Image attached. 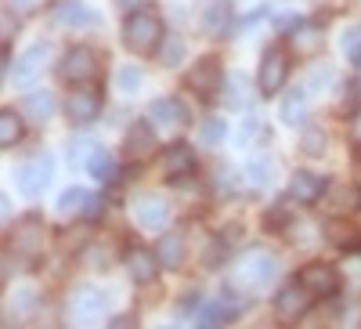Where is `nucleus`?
I'll list each match as a JSON object with an SVG mask.
<instances>
[{
  "instance_id": "1",
  "label": "nucleus",
  "mask_w": 361,
  "mask_h": 329,
  "mask_svg": "<svg viewBox=\"0 0 361 329\" xmlns=\"http://www.w3.org/2000/svg\"><path fill=\"white\" fill-rule=\"evenodd\" d=\"M163 37H166V33H163L159 15L148 11V8L130 11L127 22H123V44H127V51H134V54H152V51L163 44Z\"/></svg>"
},
{
  "instance_id": "2",
  "label": "nucleus",
  "mask_w": 361,
  "mask_h": 329,
  "mask_svg": "<svg viewBox=\"0 0 361 329\" xmlns=\"http://www.w3.org/2000/svg\"><path fill=\"white\" fill-rule=\"evenodd\" d=\"M275 275H279V257L271 250H253L235 264V279L246 289H264L275 282Z\"/></svg>"
},
{
  "instance_id": "3",
  "label": "nucleus",
  "mask_w": 361,
  "mask_h": 329,
  "mask_svg": "<svg viewBox=\"0 0 361 329\" xmlns=\"http://www.w3.org/2000/svg\"><path fill=\"white\" fill-rule=\"evenodd\" d=\"M286 76H289V58L279 44H271L264 54H260V73H257V91L264 98H275L282 87H286Z\"/></svg>"
},
{
  "instance_id": "4",
  "label": "nucleus",
  "mask_w": 361,
  "mask_h": 329,
  "mask_svg": "<svg viewBox=\"0 0 361 329\" xmlns=\"http://www.w3.org/2000/svg\"><path fill=\"white\" fill-rule=\"evenodd\" d=\"M47 250V232L37 217H25L15 232H11V253L25 257V261H40Z\"/></svg>"
},
{
  "instance_id": "5",
  "label": "nucleus",
  "mask_w": 361,
  "mask_h": 329,
  "mask_svg": "<svg viewBox=\"0 0 361 329\" xmlns=\"http://www.w3.org/2000/svg\"><path fill=\"white\" fill-rule=\"evenodd\" d=\"M94 73H98V54L90 51L87 44L69 47V51H66V58L58 62V76H62L66 83H87Z\"/></svg>"
},
{
  "instance_id": "6",
  "label": "nucleus",
  "mask_w": 361,
  "mask_h": 329,
  "mask_svg": "<svg viewBox=\"0 0 361 329\" xmlns=\"http://www.w3.org/2000/svg\"><path fill=\"white\" fill-rule=\"evenodd\" d=\"M311 289L304 286V282H286L279 293H275V315L282 318V322H300L307 315V308H311Z\"/></svg>"
},
{
  "instance_id": "7",
  "label": "nucleus",
  "mask_w": 361,
  "mask_h": 329,
  "mask_svg": "<svg viewBox=\"0 0 361 329\" xmlns=\"http://www.w3.org/2000/svg\"><path fill=\"white\" fill-rule=\"evenodd\" d=\"M105 293L98 289V286H80V289H73V297H69V308H66V315H69V322H98L102 315H105Z\"/></svg>"
},
{
  "instance_id": "8",
  "label": "nucleus",
  "mask_w": 361,
  "mask_h": 329,
  "mask_svg": "<svg viewBox=\"0 0 361 329\" xmlns=\"http://www.w3.org/2000/svg\"><path fill=\"white\" fill-rule=\"evenodd\" d=\"M102 105H105V98H102L98 87H83V83H76V91H73L69 102H66V112H69L73 124L87 127V124H94V119L102 116Z\"/></svg>"
},
{
  "instance_id": "9",
  "label": "nucleus",
  "mask_w": 361,
  "mask_h": 329,
  "mask_svg": "<svg viewBox=\"0 0 361 329\" xmlns=\"http://www.w3.org/2000/svg\"><path fill=\"white\" fill-rule=\"evenodd\" d=\"M130 217H134V225H141L148 232H163L170 225V206L159 196H137L130 203Z\"/></svg>"
},
{
  "instance_id": "10",
  "label": "nucleus",
  "mask_w": 361,
  "mask_h": 329,
  "mask_svg": "<svg viewBox=\"0 0 361 329\" xmlns=\"http://www.w3.org/2000/svg\"><path fill=\"white\" fill-rule=\"evenodd\" d=\"M51 177H54V160L51 156H33L29 163L18 167V189H22V196L33 199L51 185Z\"/></svg>"
},
{
  "instance_id": "11",
  "label": "nucleus",
  "mask_w": 361,
  "mask_h": 329,
  "mask_svg": "<svg viewBox=\"0 0 361 329\" xmlns=\"http://www.w3.org/2000/svg\"><path fill=\"white\" fill-rule=\"evenodd\" d=\"M188 87L199 95V98H214L221 87H224V69H221V62L217 58H199L195 62V69L188 73Z\"/></svg>"
},
{
  "instance_id": "12",
  "label": "nucleus",
  "mask_w": 361,
  "mask_h": 329,
  "mask_svg": "<svg viewBox=\"0 0 361 329\" xmlns=\"http://www.w3.org/2000/svg\"><path fill=\"white\" fill-rule=\"evenodd\" d=\"M148 119L156 124V131H180L188 124V109L180 98H156L152 105H148Z\"/></svg>"
},
{
  "instance_id": "13",
  "label": "nucleus",
  "mask_w": 361,
  "mask_h": 329,
  "mask_svg": "<svg viewBox=\"0 0 361 329\" xmlns=\"http://www.w3.org/2000/svg\"><path fill=\"white\" fill-rule=\"evenodd\" d=\"M47 62H51V44H29L25 51H22V58H18V66H15V83L18 87H25V83H33L44 69H47Z\"/></svg>"
},
{
  "instance_id": "14",
  "label": "nucleus",
  "mask_w": 361,
  "mask_h": 329,
  "mask_svg": "<svg viewBox=\"0 0 361 329\" xmlns=\"http://www.w3.org/2000/svg\"><path fill=\"white\" fill-rule=\"evenodd\" d=\"M300 282H304L314 297H333L340 289V275L333 264H307L304 272H300Z\"/></svg>"
},
{
  "instance_id": "15",
  "label": "nucleus",
  "mask_w": 361,
  "mask_h": 329,
  "mask_svg": "<svg viewBox=\"0 0 361 329\" xmlns=\"http://www.w3.org/2000/svg\"><path fill=\"white\" fill-rule=\"evenodd\" d=\"M123 264H127V275H130L137 286H148V282L159 275V268H163L159 253H148V250H127Z\"/></svg>"
},
{
  "instance_id": "16",
  "label": "nucleus",
  "mask_w": 361,
  "mask_h": 329,
  "mask_svg": "<svg viewBox=\"0 0 361 329\" xmlns=\"http://www.w3.org/2000/svg\"><path fill=\"white\" fill-rule=\"evenodd\" d=\"M123 148H127V156H134V160L152 156V148H156V124L152 119H137V124L127 131Z\"/></svg>"
},
{
  "instance_id": "17",
  "label": "nucleus",
  "mask_w": 361,
  "mask_h": 329,
  "mask_svg": "<svg viewBox=\"0 0 361 329\" xmlns=\"http://www.w3.org/2000/svg\"><path fill=\"white\" fill-rule=\"evenodd\" d=\"M163 170H166L170 181H180V177L195 174V148L185 145V141L170 145V148H166V160H163Z\"/></svg>"
},
{
  "instance_id": "18",
  "label": "nucleus",
  "mask_w": 361,
  "mask_h": 329,
  "mask_svg": "<svg viewBox=\"0 0 361 329\" xmlns=\"http://www.w3.org/2000/svg\"><path fill=\"white\" fill-rule=\"evenodd\" d=\"M325 192V177L322 174H311V170H296L289 177V199L296 203H318Z\"/></svg>"
},
{
  "instance_id": "19",
  "label": "nucleus",
  "mask_w": 361,
  "mask_h": 329,
  "mask_svg": "<svg viewBox=\"0 0 361 329\" xmlns=\"http://www.w3.org/2000/svg\"><path fill=\"white\" fill-rule=\"evenodd\" d=\"M221 95H224V105L238 112V109H246V105L253 102V83H250L246 73H228V76H224V87H221Z\"/></svg>"
},
{
  "instance_id": "20",
  "label": "nucleus",
  "mask_w": 361,
  "mask_h": 329,
  "mask_svg": "<svg viewBox=\"0 0 361 329\" xmlns=\"http://www.w3.org/2000/svg\"><path fill=\"white\" fill-rule=\"evenodd\" d=\"M238 311H243V301H235V289H224V297L217 304H209V308H202L199 311V325H224V322H231Z\"/></svg>"
},
{
  "instance_id": "21",
  "label": "nucleus",
  "mask_w": 361,
  "mask_h": 329,
  "mask_svg": "<svg viewBox=\"0 0 361 329\" xmlns=\"http://www.w3.org/2000/svg\"><path fill=\"white\" fill-rule=\"evenodd\" d=\"M22 116L33 119V124H47L54 116V95L51 91H29L22 98Z\"/></svg>"
},
{
  "instance_id": "22",
  "label": "nucleus",
  "mask_w": 361,
  "mask_h": 329,
  "mask_svg": "<svg viewBox=\"0 0 361 329\" xmlns=\"http://www.w3.org/2000/svg\"><path fill=\"white\" fill-rule=\"evenodd\" d=\"M279 119L286 127H300L307 119V95L304 91H286L279 105Z\"/></svg>"
},
{
  "instance_id": "23",
  "label": "nucleus",
  "mask_w": 361,
  "mask_h": 329,
  "mask_svg": "<svg viewBox=\"0 0 361 329\" xmlns=\"http://www.w3.org/2000/svg\"><path fill=\"white\" fill-rule=\"evenodd\" d=\"M54 22H62V25H94L98 15L83 8L80 0H62V4L54 8Z\"/></svg>"
},
{
  "instance_id": "24",
  "label": "nucleus",
  "mask_w": 361,
  "mask_h": 329,
  "mask_svg": "<svg viewBox=\"0 0 361 329\" xmlns=\"http://www.w3.org/2000/svg\"><path fill=\"white\" fill-rule=\"evenodd\" d=\"M87 170H90V177H98V181H105V185L119 177V167H116V160H112L109 148H94V152H90V160H87Z\"/></svg>"
},
{
  "instance_id": "25",
  "label": "nucleus",
  "mask_w": 361,
  "mask_h": 329,
  "mask_svg": "<svg viewBox=\"0 0 361 329\" xmlns=\"http://www.w3.org/2000/svg\"><path fill=\"white\" fill-rule=\"evenodd\" d=\"M156 253H159L163 268H180V264H185V239H180V235H173V232H166V235L159 239Z\"/></svg>"
},
{
  "instance_id": "26",
  "label": "nucleus",
  "mask_w": 361,
  "mask_h": 329,
  "mask_svg": "<svg viewBox=\"0 0 361 329\" xmlns=\"http://www.w3.org/2000/svg\"><path fill=\"white\" fill-rule=\"evenodd\" d=\"M25 127H22V116L15 109H4L0 112V148H15L22 141Z\"/></svg>"
},
{
  "instance_id": "27",
  "label": "nucleus",
  "mask_w": 361,
  "mask_h": 329,
  "mask_svg": "<svg viewBox=\"0 0 361 329\" xmlns=\"http://www.w3.org/2000/svg\"><path fill=\"white\" fill-rule=\"evenodd\" d=\"M185 54H188V44L180 40L177 33H166V40L159 44V66H166V69H177L180 62H185Z\"/></svg>"
},
{
  "instance_id": "28",
  "label": "nucleus",
  "mask_w": 361,
  "mask_h": 329,
  "mask_svg": "<svg viewBox=\"0 0 361 329\" xmlns=\"http://www.w3.org/2000/svg\"><path fill=\"white\" fill-rule=\"evenodd\" d=\"M87 203H90V192L73 185V189H66L62 196H58V214H83Z\"/></svg>"
},
{
  "instance_id": "29",
  "label": "nucleus",
  "mask_w": 361,
  "mask_h": 329,
  "mask_svg": "<svg viewBox=\"0 0 361 329\" xmlns=\"http://www.w3.org/2000/svg\"><path fill=\"white\" fill-rule=\"evenodd\" d=\"M228 22H231L228 8H224V4H214V8L202 15V33H206V37H221L224 29H228Z\"/></svg>"
},
{
  "instance_id": "30",
  "label": "nucleus",
  "mask_w": 361,
  "mask_h": 329,
  "mask_svg": "<svg viewBox=\"0 0 361 329\" xmlns=\"http://www.w3.org/2000/svg\"><path fill=\"white\" fill-rule=\"evenodd\" d=\"M289 37H293L300 54H311V51H318L325 44V37L318 33V29H307V25H296V33H289Z\"/></svg>"
},
{
  "instance_id": "31",
  "label": "nucleus",
  "mask_w": 361,
  "mask_h": 329,
  "mask_svg": "<svg viewBox=\"0 0 361 329\" xmlns=\"http://www.w3.org/2000/svg\"><path fill=\"white\" fill-rule=\"evenodd\" d=\"M224 138H228V124H224V119H217V116L206 119V124L199 127V141L202 145H221Z\"/></svg>"
},
{
  "instance_id": "32",
  "label": "nucleus",
  "mask_w": 361,
  "mask_h": 329,
  "mask_svg": "<svg viewBox=\"0 0 361 329\" xmlns=\"http://www.w3.org/2000/svg\"><path fill=\"white\" fill-rule=\"evenodd\" d=\"M141 83H145V76H141L137 66H123V69L116 73V87H119L123 95H137V87H141Z\"/></svg>"
},
{
  "instance_id": "33",
  "label": "nucleus",
  "mask_w": 361,
  "mask_h": 329,
  "mask_svg": "<svg viewBox=\"0 0 361 329\" xmlns=\"http://www.w3.org/2000/svg\"><path fill=\"white\" fill-rule=\"evenodd\" d=\"M300 145H304V152H307V156H325V145H329V138H325V131H322V127H311V131L304 134V141H300Z\"/></svg>"
},
{
  "instance_id": "34",
  "label": "nucleus",
  "mask_w": 361,
  "mask_h": 329,
  "mask_svg": "<svg viewBox=\"0 0 361 329\" xmlns=\"http://www.w3.org/2000/svg\"><path fill=\"white\" fill-rule=\"evenodd\" d=\"M246 174H250V185L264 189V185L271 181V163H267V160H253V163L246 167Z\"/></svg>"
},
{
  "instance_id": "35",
  "label": "nucleus",
  "mask_w": 361,
  "mask_h": 329,
  "mask_svg": "<svg viewBox=\"0 0 361 329\" xmlns=\"http://www.w3.org/2000/svg\"><path fill=\"white\" fill-rule=\"evenodd\" d=\"M289 210H286V206L279 203V206H271V210L264 214V228H271V232H275V228H289Z\"/></svg>"
},
{
  "instance_id": "36",
  "label": "nucleus",
  "mask_w": 361,
  "mask_h": 329,
  "mask_svg": "<svg viewBox=\"0 0 361 329\" xmlns=\"http://www.w3.org/2000/svg\"><path fill=\"white\" fill-rule=\"evenodd\" d=\"M343 54L350 58V62H357V58H361V25H354L350 33L343 37Z\"/></svg>"
},
{
  "instance_id": "37",
  "label": "nucleus",
  "mask_w": 361,
  "mask_h": 329,
  "mask_svg": "<svg viewBox=\"0 0 361 329\" xmlns=\"http://www.w3.org/2000/svg\"><path fill=\"white\" fill-rule=\"evenodd\" d=\"M80 257H83V261H87L90 268H94V272H102V268H109V257H105V250H102V246H87V250H83Z\"/></svg>"
},
{
  "instance_id": "38",
  "label": "nucleus",
  "mask_w": 361,
  "mask_h": 329,
  "mask_svg": "<svg viewBox=\"0 0 361 329\" xmlns=\"http://www.w3.org/2000/svg\"><path fill=\"white\" fill-rule=\"evenodd\" d=\"M29 308H33V293L22 289V297H15V304H11V311H8V315H25Z\"/></svg>"
},
{
  "instance_id": "39",
  "label": "nucleus",
  "mask_w": 361,
  "mask_h": 329,
  "mask_svg": "<svg viewBox=\"0 0 361 329\" xmlns=\"http://www.w3.org/2000/svg\"><path fill=\"white\" fill-rule=\"evenodd\" d=\"M15 29H18V22H15V11H11V8H4V44H11Z\"/></svg>"
},
{
  "instance_id": "40",
  "label": "nucleus",
  "mask_w": 361,
  "mask_h": 329,
  "mask_svg": "<svg viewBox=\"0 0 361 329\" xmlns=\"http://www.w3.org/2000/svg\"><path fill=\"white\" fill-rule=\"evenodd\" d=\"M199 304H202V297H199V289H195V293H188V297H185V301H180V311H185V315H188V311H195Z\"/></svg>"
},
{
  "instance_id": "41",
  "label": "nucleus",
  "mask_w": 361,
  "mask_h": 329,
  "mask_svg": "<svg viewBox=\"0 0 361 329\" xmlns=\"http://www.w3.org/2000/svg\"><path fill=\"white\" fill-rule=\"evenodd\" d=\"M102 214V199H94V196H90V203L83 206V217H90V221H94Z\"/></svg>"
},
{
  "instance_id": "42",
  "label": "nucleus",
  "mask_w": 361,
  "mask_h": 329,
  "mask_svg": "<svg viewBox=\"0 0 361 329\" xmlns=\"http://www.w3.org/2000/svg\"><path fill=\"white\" fill-rule=\"evenodd\" d=\"M109 325H116V329H123V325H134V315H119V318H112Z\"/></svg>"
},
{
  "instance_id": "43",
  "label": "nucleus",
  "mask_w": 361,
  "mask_h": 329,
  "mask_svg": "<svg viewBox=\"0 0 361 329\" xmlns=\"http://www.w3.org/2000/svg\"><path fill=\"white\" fill-rule=\"evenodd\" d=\"M354 141H361V112H357V119H354Z\"/></svg>"
},
{
  "instance_id": "44",
  "label": "nucleus",
  "mask_w": 361,
  "mask_h": 329,
  "mask_svg": "<svg viewBox=\"0 0 361 329\" xmlns=\"http://www.w3.org/2000/svg\"><path fill=\"white\" fill-rule=\"evenodd\" d=\"M119 4H123V8H134V4H137V0H119Z\"/></svg>"
},
{
  "instance_id": "45",
  "label": "nucleus",
  "mask_w": 361,
  "mask_h": 329,
  "mask_svg": "<svg viewBox=\"0 0 361 329\" xmlns=\"http://www.w3.org/2000/svg\"><path fill=\"white\" fill-rule=\"evenodd\" d=\"M18 4H37V0H18Z\"/></svg>"
},
{
  "instance_id": "46",
  "label": "nucleus",
  "mask_w": 361,
  "mask_h": 329,
  "mask_svg": "<svg viewBox=\"0 0 361 329\" xmlns=\"http://www.w3.org/2000/svg\"><path fill=\"white\" fill-rule=\"evenodd\" d=\"M354 66H357V69H361V58H357V62H354Z\"/></svg>"
}]
</instances>
